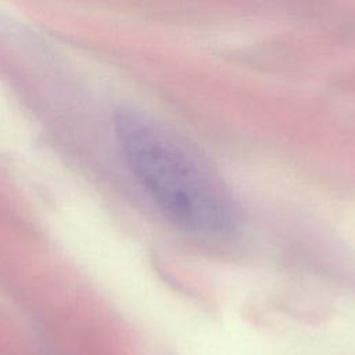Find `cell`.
<instances>
[{"instance_id": "1", "label": "cell", "mask_w": 355, "mask_h": 355, "mask_svg": "<svg viewBox=\"0 0 355 355\" xmlns=\"http://www.w3.org/2000/svg\"><path fill=\"white\" fill-rule=\"evenodd\" d=\"M114 126L133 175L173 223L198 234H220L236 226L239 212L230 189L191 143L137 110H119Z\"/></svg>"}]
</instances>
